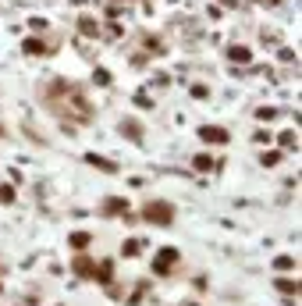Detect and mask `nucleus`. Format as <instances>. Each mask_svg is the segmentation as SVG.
<instances>
[{"instance_id": "nucleus-1", "label": "nucleus", "mask_w": 302, "mask_h": 306, "mask_svg": "<svg viewBox=\"0 0 302 306\" xmlns=\"http://www.w3.org/2000/svg\"><path fill=\"white\" fill-rule=\"evenodd\" d=\"M143 217L153 221V225H171V221H174V207L164 203V200H150V203L143 207Z\"/></svg>"}, {"instance_id": "nucleus-2", "label": "nucleus", "mask_w": 302, "mask_h": 306, "mask_svg": "<svg viewBox=\"0 0 302 306\" xmlns=\"http://www.w3.org/2000/svg\"><path fill=\"white\" fill-rule=\"evenodd\" d=\"M174 264H178V249H174V246H164V249L153 256V271H156V274H167Z\"/></svg>"}, {"instance_id": "nucleus-3", "label": "nucleus", "mask_w": 302, "mask_h": 306, "mask_svg": "<svg viewBox=\"0 0 302 306\" xmlns=\"http://www.w3.org/2000/svg\"><path fill=\"white\" fill-rule=\"evenodd\" d=\"M199 136H203L206 143H227V132H224V128H210V125H206V128H199Z\"/></svg>"}, {"instance_id": "nucleus-4", "label": "nucleus", "mask_w": 302, "mask_h": 306, "mask_svg": "<svg viewBox=\"0 0 302 306\" xmlns=\"http://www.w3.org/2000/svg\"><path fill=\"white\" fill-rule=\"evenodd\" d=\"M75 274L92 278V274H96V264H92V260H85V256H78V260H75Z\"/></svg>"}, {"instance_id": "nucleus-5", "label": "nucleus", "mask_w": 302, "mask_h": 306, "mask_svg": "<svg viewBox=\"0 0 302 306\" xmlns=\"http://www.w3.org/2000/svg\"><path fill=\"white\" fill-rule=\"evenodd\" d=\"M103 207H107V214H125V210H128V200L110 196V200H103Z\"/></svg>"}, {"instance_id": "nucleus-6", "label": "nucleus", "mask_w": 302, "mask_h": 306, "mask_svg": "<svg viewBox=\"0 0 302 306\" xmlns=\"http://www.w3.org/2000/svg\"><path fill=\"white\" fill-rule=\"evenodd\" d=\"M192 164H196V171H210V167H214V157H210V153H199Z\"/></svg>"}, {"instance_id": "nucleus-7", "label": "nucleus", "mask_w": 302, "mask_h": 306, "mask_svg": "<svg viewBox=\"0 0 302 306\" xmlns=\"http://www.w3.org/2000/svg\"><path fill=\"white\" fill-rule=\"evenodd\" d=\"M110 274H114V267H110V260H103V264L96 267V274H92V278H100V281H110Z\"/></svg>"}, {"instance_id": "nucleus-8", "label": "nucleus", "mask_w": 302, "mask_h": 306, "mask_svg": "<svg viewBox=\"0 0 302 306\" xmlns=\"http://www.w3.org/2000/svg\"><path fill=\"white\" fill-rule=\"evenodd\" d=\"M89 238H92L89 231H75V235H72V246H75V249H85V246H89Z\"/></svg>"}, {"instance_id": "nucleus-9", "label": "nucleus", "mask_w": 302, "mask_h": 306, "mask_svg": "<svg viewBox=\"0 0 302 306\" xmlns=\"http://www.w3.org/2000/svg\"><path fill=\"white\" fill-rule=\"evenodd\" d=\"M274 267H277V271H295V260H292V256H277Z\"/></svg>"}, {"instance_id": "nucleus-10", "label": "nucleus", "mask_w": 302, "mask_h": 306, "mask_svg": "<svg viewBox=\"0 0 302 306\" xmlns=\"http://www.w3.org/2000/svg\"><path fill=\"white\" fill-rule=\"evenodd\" d=\"M277 289H281V292H292V296H299V278H295V281H277Z\"/></svg>"}, {"instance_id": "nucleus-11", "label": "nucleus", "mask_w": 302, "mask_h": 306, "mask_svg": "<svg viewBox=\"0 0 302 306\" xmlns=\"http://www.w3.org/2000/svg\"><path fill=\"white\" fill-rule=\"evenodd\" d=\"M121 128H125V132H128V136H132V139H139V136H143V132H139V121H125V125H121Z\"/></svg>"}, {"instance_id": "nucleus-12", "label": "nucleus", "mask_w": 302, "mask_h": 306, "mask_svg": "<svg viewBox=\"0 0 302 306\" xmlns=\"http://www.w3.org/2000/svg\"><path fill=\"white\" fill-rule=\"evenodd\" d=\"M89 164H96V167H103V171H114V164H110V160H100L96 153H89Z\"/></svg>"}, {"instance_id": "nucleus-13", "label": "nucleus", "mask_w": 302, "mask_h": 306, "mask_svg": "<svg viewBox=\"0 0 302 306\" xmlns=\"http://www.w3.org/2000/svg\"><path fill=\"white\" fill-rule=\"evenodd\" d=\"M231 57H235V61H249V50H245V47H231Z\"/></svg>"}, {"instance_id": "nucleus-14", "label": "nucleus", "mask_w": 302, "mask_h": 306, "mask_svg": "<svg viewBox=\"0 0 302 306\" xmlns=\"http://www.w3.org/2000/svg\"><path fill=\"white\" fill-rule=\"evenodd\" d=\"M39 50H43L39 39H29V43H25V54H39Z\"/></svg>"}, {"instance_id": "nucleus-15", "label": "nucleus", "mask_w": 302, "mask_h": 306, "mask_svg": "<svg viewBox=\"0 0 302 306\" xmlns=\"http://www.w3.org/2000/svg\"><path fill=\"white\" fill-rule=\"evenodd\" d=\"M292 143H295V132H292V128H288V132H281V146H292Z\"/></svg>"}, {"instance_id": "nucleus-16", "label": "nucleus", "mask_w": 302, "mask_h": 306, "mask_svg": "<svg viewBox=\"0 0 302 306\" xmlns=\"http://www.w3.org/2000/svg\"><path fill=\"white\" fill-rule=\"evenodd\" d=\"M82 32H96V21L92 18H82Z\"/></svg>"}, {"instance_id": "nucleus-17", "label": "nucleus", "mask_w": 302, "mask_h": 306, "mask_svg": "<svg viewBox=\"0 0 302 306\" xmlns=\"http://www.w3.org/2000/svg\"><path fill=\"white\" fill-rule=\"evenodd\" d=\"M192 96L196 100H206V85H192Z\"/></svg>"}, {"instance_id": "nucleus-18", "label": "nucleus", "mask_w": 302, "mask_h": 306, "mask_svg": "<svg viewBox=\"0 0 302 306\" xmlns=\"http://www.w3.org/2000/svg\"><path fill=\"white\" fill-rule=\"evenodd\" d=\"M139 253V242H125V256H135Z\"/></svg>"}, {"instance_id": "nucleus-19", "label": "nucleus", "mask_w": 302, "mask_h": 306, "mask_svg": "<svg viewBox=\"0 0 302 306\" xmlns=\"http://www.w3.org/2000/svg\"><path fill=\"white\" fill-rule=\"evenodd\" d=\"M192 306H196V303H192Z\"/></svg>"}]
</instances>
